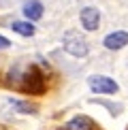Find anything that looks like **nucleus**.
<instances>
[{
	"label": "nucleus",
	"instance_id": "6e6552de",
	"mask_svg": "<svg viewBox=\"0 0 128 130\" xmlns=\"http://www.w3.org/2000/svg\"><path fill=\"white\" fill-rule=\"evenodd\" d=\"M17 34H21V36H32L34 34V26L30 24V21H13V26H11Z\"/></svg>",
	"mask_w": 128,
	"mask_h": 130
},
{
	"label": "nucleus",
	"instance_id": "f257e3e1",
	"mask_svg": "<svg viewBox=\"0 0 128 130\" xmlns=\"http://www.w3.org/2000/svg\"><path fill=\"white\" fill-rule=\"evenodd\" d=\"M62 45H64V51L75 58H85L90 51L85 39H81V34H77V32H66L62 39Z\"/></svg>",
	"mask_w": 128,
	"mask_h": 130
},
{
	"label": "nucleus",
	"instance_id": "f03ea898",
	"mask_svg": "<svg viewBox=\"0 0 128 130\" xmlns=\"http://www.w3.org/2000/svg\"><path fill=\"white\" fill-rule=\"evenodd\" d=\"M88 85L94 94H115L117 90V83L111 77H105V75H92L88 79Z\"/></svg>",
	"mask_w": 128,
	"mask_h": 130
},
{
	"label": "nucleus",
	"instance_id": "423d86ee",
	"mask_svg": "<svg viewBox=\"0 0 128 130\" xmlns=\"http://www.w3.org/2000/svg\"><path fill=\"white\" fill-rule=\"evenodd\" d=\"M43 13H45V9H43V4L39 0H30V2L24 4V15L28 17L30 21H36L43 17Z\"/></svg>",
	"mask_w": 128,
	"mask_h": 130
},
{
	"label": "nucleus",
	"instance_id": "9d476101",
	"mask_svg": "<svg viewBox=\"0 0 128 130\" xmlns=\"http://www.w3.org/2000/svg\"><path fill=\"white\" fill-rule=\"evenodd\" d=\"M7 47H11V43H9V39H4V36L0 34V49H7Z\"/></svg>",
	"mask_w": 128,
	"mask_h": 130
},
{
	"label": "nucleus",
	"instance_id": "7ed1b4c3",
	"mask_svg": "<svg viewBox=\"0 0 128 130\" xmlns=\"http://www.w3.org/2000/svg\"><path fill=\"white\" fill-rule=\"evenodd\" d=\"M26 92H30V94H41L43 90H45V79H43L41 70L36 66H30L28 73L24 75V85H21Z\"/></svg>",
	"mask_w": 128,
	"mask_h": 130
},
{
	"label": "nucleus",
	"instance_id": "39448f33",
	"mask_svg": "<svg viewBox=\"0 0 128 130\" xmlns=\"http://www.w3.org/2000/svg\"><path fill=\"white\" fill-rule=\"evenodd\" d=\"M126 45H128V32H124V30L111 32V34L105 36V47H107V49H111V51L122 49V47H126Z\"/></svg>",
	"mask_w": 128,
	"mask_h": 130
},
{
	"label": "nucleus",
	"instance_id": "20e7f679",
	"mask_svg": "<svg viewBox=\"0 0 128 130\" xmlns=\"http://www.w3.org/2000/svg\"><path fill=\"white\" fill-rule=\"evenodd\" d=\"M81 26L88 32H94V30H98V26H100V13H98V9H94V7H85L81 9Z\"/></svg>",
	"mask_w": 128,
	"mask_h": 130
},
{
	"label": "nucleus",
	"instance_id": "0eeeda50",
	"mask_svg": "<svg viewBox=\"0 0 128 130\" xmlns=\"http://www.w3.org/2000/svg\"><path fill=\"white\" fill-rule=\"evenodd\" d=\"M66 130H92V122L85 115H77L66 124Z\"/></svg>",
	"mask_w": 128,
	"mask_h": 130
},
{
	"label": "nucleus",
	"instance_id": "1a4fd4ad",
	"mask_svg": "<svg viewBox=\"0 0 128 130\" xmlns=\"http://www.w3.org/2000/svg\"><path fill=\"white\" fill-rule=\"evenodd\" d=\"M15 107H17V109H21L24 113H34V107H32V105H21V102H17Z\"/></svg>",
	"mask_w": 128,
	"mask_h": 130
}]
</instances>
